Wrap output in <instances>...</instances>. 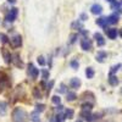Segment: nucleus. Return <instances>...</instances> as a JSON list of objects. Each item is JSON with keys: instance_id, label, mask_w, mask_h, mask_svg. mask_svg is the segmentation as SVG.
<instances>
[{"instance_id": "obj_36", "label": "nucleus", "mask_w": 122, "mask_h": 122, "mask_svg": "<svg viewBox=\"0 0 122 122\" xmlns=\"http://www.w3.org/2000/svg\"><path fill=\"white\" fill-rule=\"evenodd\" d=\"M106 1H109V3H111V4H112V3H115V0H106Z\"/></svg>"}, {"instance_id": "obj_20", "label": "nucleus", "mask_w": 122, "mask_h": 122, "mask_svg": "<svg viewBox=\"0 0 122 122\" xmlns=\"http://www.w3.org/2000/svg\"><path fill=\"white\" fill-rule=\"evenodd\" d=\"M77 98V95H76V93H72V92H70V93H67V101H72V100H75Z\"/></svg>"}, {"instance_id": "obj_6", "label": "nucleus", "mask_w": 122, "mask_h": 122, "mask_svg": "<svg viewBox=\"0 0 122 122\" xmlns=\"http://www.w3.org/2000/svg\"><path fill=\"white\" fill-rule=\"evenodd\" d=\"M81 84H82V82H81L79 78H76L75 77V78H71V81H70V86H71V88H73V89L79 88Z\"/></svg>"}, {"instance_id": "obj_13", "label": "nucleus", "mask_w": 122, "mask_h": 122, "mask_svg": "<svg viewBox=\"0 0 122 122\" xmlns=\"http://www.w3.org/2000/svg\"><path fill=\"white\" fill-rule=\"evenodd\" d=\"M109 83H110L111 86H117V84H118L117 77H116L115 75H110V76H109Z\"/></svg>"}, {"instance_id": "obj_8", "label": "nucleus", "mask_w": 122, "mask_h": 122, "mask_svg": "<svg viewBox=\"0 0 122 122\" xmlns=\"http://www.w3.org/2000/svg\"><path fill=\"white\" fill-rule=\"evenodd\" d=\"M81 48H82L83 50H86V51H88V50H90V48H92V43L88 39L84 38V39L81 40Z\"/></svg>"}, {"instance_id": "obj_12", "label": "nucleus", "mask_w": 122, "mask_h": 122, "mask_svg": "<svg viewBox=\"0 0 122 122\" xmlns=\"http://www.w3.org/2000/svg\"><path fill=\"white\" fill-rule=\"evenodd\" d=\"M97 25L104 27V28H107V25H109V23H107L106 17H100V18H98V20H97Z\"/></svg>"}, {"instance_id": "obj_31", "label": "nucleus", "mask_w": 122, "mask_h": 122, "mask_svg": "<svg viewBox=\"0 0 122 122\" xmlns=\"http://www.w3.org/2000/svg\"><path fill=\"white\" fill-rule=\"evenodd\" d=\"M82 110H88V111H90V110H92V104H83Z\"/></svg>"}, {"instance_id": "obj_2", "label": "nucleus", "mask_w": 122, "mask_h": 122, "mask_svg": "<svg viewBox=\"0 0 122 122\" xmlns=\"http://www.w3.org/2000/svg\"><path fill=\"white\" fill-rule=\"evenodd\" d=\"M17 15H18V9L12 7L11 10H10L9 15L6 16V21H7V22H14L15 20L17 18Z\"/></svg>"}, {"instance_id": "obj_32", "label": "nucleus", "mask_w": 122, "mask_h": 122, "mask_svg": "<svg viewBox=\"0 0 122 122\" xmlns=\"http://www.w3.org/2000/svg\"><path fill=\"white\" fill-rule=\"evenodd\" d=\"M65 92H66L65 86H64V84H61V86H60V89H59V93H65Z\"/></svg>"}, {"instance_id": "obj_3", "label": "nucleus", "mask_w": 122, "mask_h": 122, "mask_svg": "<svg viewBox=\"0 0 122 122\" xmlns=\"http://www.w3.org/2000/svg\"><path fill=\"white\" fill-rule=\"evenodd\" d=\"M28 75L32 77L33 79H36L38 77V75H39V70L36 68L32 64H29V66H28Z\"/></svg>"}, {"instance_id": "obj_28", "label": "nucleus", "mask_w": 122, "mask_h": 122, "mask_svg": "<svg viewBox=\"0 0 122 122\" xmlns=\"http://www.w3.org/2000/svg\"><path fill=\"white\" fill-rule=\"evenodd\" d=\"M37 61H38V64H39L40 66H44V65H45V60H44V57H43V56H39Z\"/></svg>"}, {"instance_id": "obj_9", "label": "nucleus", "mask_w": 122, "mask_h": 122, "mask_svg": "<svg viewBox=\"0 0 122 122\" xmlns=\"http://www.w3.org/2000/svg\"><path fill=\"white\" fill-rule=\"evenodd\" d=\"M106 30V33H107V37L110 38V39H116L117 38V29H115V28H107V29H105Z\"/></svg>"}, {"instance_id": "obj_29", "label": "nucleus", "mask_w": 122, "mask_h": 122, "mask_svg": "<svg viewBox=\"0 0 122 122\" xmlns=\"http://www.w3.org/2000/svg\"><path fill=\"white\" fill-rule=\"evenodd\" d=\"M42 76H43L44 79H48V77H49V71H48V70H43V71H42Z\"/></svg>"}, {"instance_id": "obj_18", "label": "nucleus", "mask_w": 122, "mask_h": 122, "mask_svg": "<svg viewBox=\"0 0 122 122\" xmlns=\"http://www.w3.org/2000/svg\"><path fill=\"white\" fill-rule=\"evenodd\" d=\"M72 117H73V110L72 109L65 110V118H72Z\"/></svg>"}, {"instance_id": "obj_1", "label": "nucleus", "mask_w": 122, "mask_h": 122, "mask_svg": "<svg viewBox=\"0 0 122 122\" xmlns=\"http://www.w3.org/2000/svg\"><path fill=\"white\" fill-rule=\"evenodd\" d=\"M12 121L14 122H26L27 121V114L21 107H16L12 111Z\"/></svg>"}, {"instance_id": "obj_33", "label": "nucleus", "mask_w": 122, "mask_h": 122, "mask_svg": "<svg viewBox=\"0 0 122 122\" xmlns=\"http://www.w3.org/2000/svg\"><path fill=\"white\" fill-rule=\"evenodd\" d=\"M81 18H82V21H86V20H87V15L82 14V15H81Z\"/></svg>"}, {"instance_id": "obj_14", "label": "nucleus", "mask_w": 122, "mask_h": 122, "mask_svg": "<svg viewBox=\"0 0 122 122\" xmlns=\"http://www.w3.org/2000/svg\"><path fill=\"white\" fill-rule=\"evenodd\" d=\"M30 121H33V122H39L40 121V117H39V112L38 111H33L32 114H30Z\"/></svg>"}, {"instance_id": "obj_35", "label": "nucleus", "mask_w": 122, "mask_h": 122, "mask_svg": "<svg viewBox=\"0 0 122 122\" xmlns=\"http://www.w3.org/2000/svg\"><path fill=\"white\" fill-rule=\"evenodd\" d=\"M7 1H9L10 4H15V3H16V0H7Z\"/></svg>"}, {"instance_id": "obj_22", "label": "nucleus", "mask_w": 122, "mask_h": 122, "mask_svg": "<svg viewBox=\"0 0 122 122\" xmlns=\"http://www.w3.org/2000/svg\"><path fill=\"white\" fill-rule=\"evenodd\" d=\"M70 66L72 67L73 70H78V67H79V64H78V61L77 60H72L70 62Z\"/></svg>"}, {"instance_id": "obj_16", "label": "nucleus", "mask_w": 122, "mask_h": 122, "mask_svg": "<svg viewBox=\"0 0 122 122\" xmlns=\"http://www.w3.org/2000/svg\"><path fill=\"white\" fill-rule=\"evenodd\" d=\"M6 107H7V104L4 103V101H0V115L6 114Z\"/></svg>"}, {"instance_id": "obj_25", "label": "nucleus", "mask_w": 122, "mask_h": 122, "mask_svg": "<svg viewBox=\"0 0 122 122\" xmlns=\"http://www.w3.org/2000/svg\"><path fill=\"white\" fill-rule=\"evenodd\" d=\"M64 120H65V116L61 114H57L55 116V122H64Z\"/></svg>"}, {"instance_id": "obj_39", "label": "nucleus", "mask_w": 122, "mask_h": 122, "mask_svg": "<svg viewBox=\"0 0 122 122\" xmlns=\"http://www.w3.org/2000/svg\"><path fill=\"white\" fill-rule=\"evenodd\" d=\"M121 4H122V0H121Z\"/></svg>"}, {"instance_id": "obj_26", "label": "nucleus", "mask_w": 122, "mask_h": 122, "mask_svg": "<svg viewBox=\"0 0 122 122\" xmlns=\"http://www.w3.org/2000/svg\"><path fill=\"white\" fill-rule=\"evenodd\" d=\"M33 95H34V98H37V99H40V98H42V93L39 92L38 88H36V89L33 90Z\"/></svg>"}, {"instance_id": "obj_30", "label": "nucleus", "mask_w": 122, "mask_h": 122, "mask_svg": "<svg viewBox=\"0 0 122 122\" xmlns=\"http://www.w3.org/2000/svg\"><path fill=\"white\" fill-rule=\"evenodd\" d=\"M0 39H1V42L5 44V43H7L9 42V38L5 36V34H0Z\"/></svg>"}, {"instance_id": "obj_34", "label": "nucleus", "mask_w": 122, "mask_h": 122, "mask_svg": "<svg viewBox=\"0 0 122 122\" xmlns=\"http://www.w3.org/2000/svg\"><path fill=\"white\" fill-rule=\"evenodd\" d=\"M62 105H57V107H56V111H61V110H62Z\"/></svg>"}, {"instance_id": "obj_27", "label": "nucleus", "mask_w": 122, "mask_h": 122, "mask_svg": "<svg viewBox=\"0 0 122 122\" xmlns=\"http://www.w3.org/2000/svg\"><path fill=\"white\" fill-rule=\"evenodd\" d=\"M44 109H45V106L44 105H42V104H38L37 106H36V111H38V112H42V111H44Z\"/></svg>"}, {"instance_id": "obj_17", "label": "nucleus", "mask_w": 122, "mask_h": 122, "mask_svg": "<svg viewBox=\"0 0 122 122\" xmlns=\"http://www.w3.org/2000/svg\"><path fill=\"white\" fill-rule=\"evenodd\" d=\"M86 76H87V78H93L94 77V70L92 68V67H88L87 70H86Z\"/></svg>"}, {"instance_id": "obj_10", "label": "nucleus", "mask_w": 122, "mask_h": 122, "mask_svg": "<svg viewBox=\"0 0 122 122\" xmlns=\"http://www.w3.org/2000/svg\"><path fill=\"white\" fill-rule=\"evenodd\" d=\"M106 56H107L106 51H104V50H99L98 54H97V61H99V62H104Z\"/></svg>"}, {"instance_id": "obj_23", "label": "nucleus", "mask_w": 122, "mask_h": 122, "mask_svg": "<svg viewBox=\"0 0 122 122\" xmlns=\"http://www.w3.org/2000/svg\"><path fill=\"white\" fill-rule=\"evenodd\" d=\"M51 101L54 104H56V105H60V103H61V98L59 97V95H54L53 98H51Z\"/></svg>"}, {"instance_id": "obj_11", "label": "nucleus", "mask_w": 122, "mask_h": 122, "mask_svg": "<svg viewBox=\"0 0 122 122\" xmlns=\"http://www.w3.org/2000/svg\"><path fill=\"white\" fill-rule=\"evenodd\" d=\"M94 39L97 40V43H98V45H99V46H103V45L105 44L104 37L101 36L100 33H95V34H94Z\"/></svg>"}, {"instance_id": "obj_4", "label": "nucleus", "mask_w": 122, "mask_h": 122, "mask_svg": "<svg viewBox=\"0 0 122 122\" xmlns=\"http://www.w3.org/2000/svg\"><path fill=\"white\" fill-rule=\"evenodd\" d=\"M11 44H12V46H15V48H18L20 45L22 44V38H21V36L20 34H16V36H14L11 39Z\"/></svg>"}, {"instance_id": "obj_15", "label": "nucleus", "mask_w": 122, "mask_h": 122, "mask_svg": "<svg viewBox=\"0 0 122 122\" xmlns=\"http://www.w3.org/2000/svg\"><path fill=\"white\" fill-rule=\"evenodd\" d=\"M12 62L17 66V67H22L23 66V64H22V61L20 60V57H18V55L16 54V55H14V59H12Z\"/></svg>"}, {"instance_id": "obj_38", "label": "nucleus", "mask_w": 122, "mask_h": 122, "mask_svg": "<svg viewBox=\"0 0 122 122\" xmlns=\"http://www.w3.org/2000/svg\"><path fill=\"white\" fill-rule=\"evenodd\" d=\"M77 122H82V121H81V120H78V121H77Z\"/></svg>"}, {"instance_id": "obj_21", "label": "nucleus", "mask_w": 122, "mask_h": 122, "mask_svg": "<svg viewBox=\"0 0 122 122\" xmlns=\"http://www.w3.org/2000/svg\"><path fill=\"white\" fill-rule=\"evenodd\" d=\"M120 67H121V64L112 66V67H111V70H110V75H115V72H117V71L120 70Z\"/></svg>"}, {"instance_id": "obj_19", "label": "nucleus", "mask_w": 122, "mask_h": 122, "mask_svg": "<svg viewBox=\"0 0 122 122\" xmlns=\"http://www.w3.org/2000/svg\"><path fill=\"white\" fill-rule=\"evenodd\" d=\"M3 55H4V57H5V61H6V62H11V61H12L11 55H10V54L6 51V50H4V51H3Z\"/></svg>"}, {"instance_id": "obj_7", "label": "nucleus", "mask_w": 122, "mask_h": 122, "mask_svg": "<svg viewBox=\"0 0 122 122\" xmlns=\"http://www.w3.org/2000/svg\"><path fill=\"white\" fill-rule=\"evenodd\" d=\"M118 18H120V16H118L117 14H112V15H110L109 17H106L109 25H115V23H117V22H118Z\"/></svg>"}, {"instance_id": "obj_24", "label": "nucleus", "mask_w": 122, "mask_h": 122, "mask_svg": "<svg viewBox=\"0 0 122 122\" xmlns=\"http://www.w3.org/2000/svg\"><path fill=\"white\" fill-rule=\"evenodd\" d=\"M77 38H78V34H76V33H73V34H71V36H70V43H71V44H73V43H76V40H77Z\"/></svg>"}, {"instance_id": "obj_5", "label": "nucleus", "mask_w": 122, "mask_h": 122, "mask_svg": "<svg viewBox=\"0 0 122 122\" xmlns=\"http://www.w3.org/2000/svg\"><path fill=\"white\" fill-rule=\"evenodd\" d=\"M90 11H92L93 15H100L101 12H103V7H101V5H99V4H94L90 7Z\"/></svg>"}, {"instance_id": "obj_37", "label": "nucleus", "mask_w": 122, "mask_h": 122, "mask_svg": "<svg viewBox=\"0 0 122 122\" xmlns=\"http://www.w3.org/2000/svg\"><path fill=\"white\" fill-rule=\"evenodd\" d=\"M120 37L122 38V29H121V32H120Z\"/></svg>"}]
</instances>
